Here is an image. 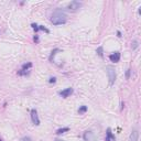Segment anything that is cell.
I'll return each mask as SVG.
<instances>
[{
	"label": "cell",
	"instance_id": "6da1fadb",
	"mask_svg": "<svg viewBox=\"0 0 141 141\" xmlns=\"http://www.w3.org/2000/svg\"><path fill=\"white\" fill-rule=\"evenodd\" d=\"M67 21V16L64 13L62 10L57 9L53 12L52 17H51V22L54 24V26H60V24H64L66 23Z\"/></svg>",
	"mask_w": 141,
	"mask_h": 141
},
{
	"label": "cell",
	"instance_id": "7a4b0ae2",
	"mask_svg": "<svg viewBox=\"0 0 141 141\" xmlns=\"http://www.w3.org/2000/svg\"><path fill=\"white\" fill-rule=\"evenodd\" d=\"M107 74H108V79H109V84L114 85L116 81V72L115 68L112 66H107Z\"/></svg>",
	"mask_w": 141,
	"mask_h": 141
},
{
	"label": "cell",
	"instance_id": "3957f363",
	"mask_svg": "<svg viewBox=\"0 0 141 141\" xmlns=\"http://www.w3.org/2000/svg\"><path fill=\"white\" fill-rule=\"evenodd\" d=\"M83 139L85 141H97V137L93 131H85L83 135Z\"/></svg>",
	"mask_w": 141,
	"mask_h": 141
},
{
	"label": "cell",
	"instance_id": "277c9868",
	"mask_svg": "<svg viewBox=\"0 0 141 141\" xmlns=\"http://www.w3.org/2000/svg\"><path fill=\"white\" fill-rule=\"evenodd\" d=\"M32 66V63H24L22 65V68L20 69V71H18V75H20V76H23V75H26V74H29L30 71L29 68Z\"/></svg>",
	"mask_w": 141,
	"mask_h": 141
},
{
	"label": "cell",
	"instance_id": "5b68a950",
	"mask_svg": "<svg viewBox=\"0 0 141 141\" xmlns=\"http://www.w3.org/2000/svg\"><path fill=\"white\" fill-rule=\"evenodd\" d=\"M31 119H32V122H33L35 126H39V125H40V119H39V116H37V109L31 110Z\"/></svg>",
	"mask_w": 141,
	"mask_h": 141
},
{
	"label": "cell",
	"instance_id": "8992f818",
	"mask_svg": "<svg viewBox=\"0 0 141 141\" xmlns=\"http://www.w3.org/2000/svg\"><path fill=\"white\" fill-rule=\"evenodd\" d=\"M58 94H60V96H62L63 98H67V97H69V96L73 94V88H71V87L65 88L64 90H61Z\"/></svg>",
	"mask_w": 141,
	"mask_h": 141
},
{
	"label": "cell",
	"instance_id": "52a82bcc",
	"mask_svg": "<svg viewBox=\"0 0 141 141\" xmlns=\"http://www.w3.org/2000/svg\"><path fill=\"white\" fill-rule=\"evenodd\" d=\"M109 60L111 61V62H114V63L119 62V61H120V53L115 52V53H112V54H110L109 55Z\"/></svg>",
	"mask_w": 141,
	"mask_h": 141
},
{
	"label": "cell",
	"instance_id": "ba28073f",
	"mask_svg": "<svg viewBox=\"0 0 141 141\" xmlns=\"http://www.w3.org/2000/svg\"><path fill=\"white\" fill-rule=\"evenodd\" d=\"M106 141H115V135L111 132V129L108 128L106 131V138H105Z\"/></svg>",
	"mask_w": 141,
	"mask_h": 141
},
{
	"label": "cell",
	"instance_id": "9c48e42d",
	"mask_svg": "<svg viewBox=\"0 0 141 141\" xmlns=\"http://www.w3.org/2000/svg\"><path fill=\"white\" fill-rule=\"evenodd\" d=\"M82 6L81 2H78V1H72L71 3H68V9L71 10H76V9H79V7Z\"/></svg>",
	"mask_w": 141,
	"mask_h": 141
},
{
	"label": "cell",
	"instance_id": "30bf717a",
	"mask_svg": "<svg viewBox=\"0 0 141 141\" xmlns=\"http://www.w3.org/2000/svg\"><path fill=\"white\" fill-rule=\"evenodd\" d=\"M138 138H139L138 130H133L131 135H130V141H138Z\"/></svg>",
	"mask_w": 141,
	"mask_h": 141
},
{
	"label": "cell",
	"instance_id": "8fae6325",
	"mask_svg": "<svg viewBox=\"0 0 141 141\" xmlns=\"http://www.w3.org/2000/svg\"><path fill=\"white\" fill-rule=\"evenodd\" d=\"M69 130L68 127H64V128H61V129H57L56 130V135H62V133H65L67 132Z\"/></svg>",
	"mask_w": 141,
	"mask_h": 141
},
{
	"label": "cell",
	"instance_id": "7c38bea8",
	"mask_svg": "<svg viewBox=\"0 0 141 141\" xmlns=\"http://www.w3.org/2000/svg\"><path fill=\"white\" fill-rule=\"evenodd\" d=\"M86 111H87V106H81V107H79V109H78L79 115H82V114H85Z\"/></svg>",
	"mask_w": 141,
	"mask_h": 141
},
{
	"label": "cell",
	"instance_id": "4fadbf2b",
	"mask_svg": "<svg viewBox=\"0 0 141 141\" xmlns=\"http://www.w3.org/2000/svg\"><path fill=\"white\" fill-rule=\"evenodd\" d=\"M97 53L100 57H104V51H103V46H99L97 49Z\"/></svg>",
	"mask_w": 141,
	"mask_h": 141
},
{
	"label": "cell",
	"instance_id": "5bb4252c",
	"mask_svg": "<svg viewBox=\"0 0 141 141\" xmlns=\"http://www.w3.org/2000/svg\"><path fill=\"white\" fill-rule=\"evenodd\" d=\"M57 52H61V50H58V49H55L54 51H52V53H51V56H50V61H51V62H52V60H53V56H54L55 54H56V53Z\"/></svg>",
	"mask_w": 141,
	"mask_h": 141
},
{
	"label": "cell",
	"instance_id": "9a60e30c",
	"mask_svg": "<svg viewBox=\"0 0 141 141\" xmlns=\"http://www.w3.org/2000/svg\"><path fill=\"white\" fill-rule=\"evenodd\" d=\"M130 73H131V69L128 68V69H127V72H126V78H127V79H129V78H130Z\"/></svg>",
	"mask_w": 141,
	"mask_h": 141
},
{
	"label": "cell",
	"instance_id": "2e32d148",
	"mask_svg": "<svg viewBox=\"0 0 141 141\" xmlns=\"http://www.w3.org/2000/svg\"><path fill=\"white\" fill-rule=\"evenodd\" d=\"M49 82H50V83H55V82H56V78H55V77H51Z\"/></svg>",
	"mask_w": 141,
	"mask_h": 141
},
{
	"label": "cell",
	"instance_id": "e0dca14e",
	"mask_svg": "<svg viewBox=\"0 0 141 141\" xmlns=\"http://www.w3.org/2000/svg\"><path fill=\"white\" fill-rule=\"evenodd\" d=\"M22 141H32V140L29 137H24V138H22Z\"/></svg>",
	"mask_w": 141,
	"mask_h": 141
},
{
	"label": "cell",
	"instance_id": "ac0fdd59",
	"mask_svg": "<svg viewBox=\"0 0 141 141\" xmlns=\"http://www.w3.org/2000/svg\"><path fill=\"white\" fill-rule=\"evenodd\" d=\"M133 45H132V49H136V47H137V45H138V42H137V41H133Z\"/></svg>",
	"mask_w": 141,
	"mask_h": 141
},
{
	"label": "cell",
	"instance_id": "d6986e66",
	"mask_svg": "<svg viewBox=\"0 0 141 141\" xmlns=\"http://www.w3.org/2000/svg\"><path fill=\"white\" fill-rule=\"evenodd\" d=\"M34 42H37H37H39V37H37V34L34 35Z\"/></svg>",
	"mask_w": 141,
	"mask_h": 141
},
{
	"label": "cell",
	"instance_id": "ffe728a7",
	"mask_svg": "<svg viewBox=\"0 0 141 141\" xmlns=\"http://www.w3.org/2000/svg\"><path fill=\"white\" fill-rule=\"evenodd\" d=\"M55 141H63V140H60V139H56V140Z\"/></svg>",
	"mask_w": 141,
	"mask_h": 141
},
{
	"label": "cell",
	"instance_id": "44dd1931",
	"mask_svg": "<svg viewBox=\"0 0 141 141\" xmlns=\"http://www.w3.org/2000/svg\"><path fill=\"white\" fill-rule=\"evenodd\" d=\"M0 141H3V140H2V139H0Z\"/></svg>",
	"mask_w": 141,
	"mask_h": 141
}]
</instances>
